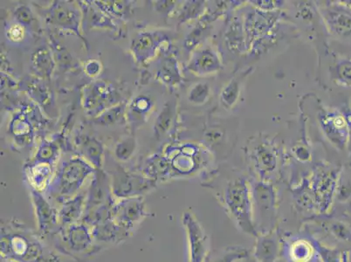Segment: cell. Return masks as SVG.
I'll use <instances>...</instances> for the list:
<instances>
[{
    "label": "cell",
    "mask_w": 351,
    "mask_h": 262,
    "mask_svg": "<svg viewBox=\"0 0 351 262\" xmlns=\"http://www.w3.org/2000/svg\"><path fill=\"white\" fill-rule=\"evenodd\" d=\"M47 239L21 220L1 219L0 254L12 262H62Z\"/></svg>",
    "instance_id": "obj_1"
},
{
    "label": "cell",
    "mask_w": 351,
    "mask_h": 262,
    "mask_svg": "<svg viewBox=\"0 0 351 262\" xmlns=\"http://www.w3.org/2000/svg\"><path fill=\"white\" fill-rule=\"evenodd\" d=\"M50 241L54 250L77 262L88 261L104 248L95 241L90 226L82 222L60 228Z\"/></svg>",
    "instance_id": "obj_2"
},
{
    "label": "cell",
    "mask_w": 351,
    "mask_h": 262,
    "mask_svg": "<svg viewBox=\"0 0 351 262\" xmlns=\"http://www.w3.org/2000/svg\"><path fill=\"white\" fill-rule=\"evenodd\" d=\"M225 202L239 229L248 235L258 237L254 219L253 195L244 178H239L230 182L226 189Z\"/></svg>",
    "instance_id": "obj_3"
},
{
    "label": "cell",
    "mask_w": 351,
    "mask_h": 262,
    "mask_svg": "<svg viewBox=\"0 0 351 262\" xmlns=\"http://www.w3.org/2000/svg\"><path fill=\"white\" fill-rule=\"evenodd\" d=\"M92 172L93 168L78 159L65 163L50 185L47 199L56 206H62L79 194L80 188Z\"/></svg>",
    "instance_id": "obj_4"
},
{
    "label": "cell",
    "mask_w": 351,
    "mask_h": 262,
    "mask_svg": "<svg viewBox=\"0 0 351 262\" xmlns=\"http://www.w3.org/2000/svg\"><path fill=\"white\" fill-rule=\"evenodd\" d=\"M37 231L44 239H51L60 229L58 207L41 194L40 191H31Z\"/></svg>",
    "instance_id": "obj_5"
},
{
    "label": "cell",
    "mask_w": 351,
    "mask_h": 262,
    "mask_svg": "<svg viewBox=\"0 0 351 262\" xmlns=\"http://www.w3.org/2000/svg\"><path fill=\"white\" fill-rule=\"evenodd\" d=\"M149 215L142 197L127 198L114 201L113 219L121 228L132 235L137 226Z\"/></svg>",
    "instance_id": "obj_6"
},
{
    "label": "cell",
    "mask_w": 351,
    "mask_h": 262,
    "mask_svg": "<svg viewBox=\"0 0 351 262\" xmlns=\"http://www.w3.org/2000/svg\"><path fill=\"white\" fill-rule=\"evenodd\" d=\"M182 222L186 232L190 262H206L208 241L205 231L193 213L186 212Z\"/></svg>",
    "instance_id": "obj_7"
},
{
    "label": "cell",
    "mask_w": 351,
    "mask_h": 262,
    "mask_svg": "<svg viewBox=\"0 0 351 262\" xmlns=\"http://www.w3.org/2000/svg\"><path fill=\"white\" fill-rule=\"evenodd\" d=\"M338 172L332 170L319 171L312 185L313 200L321 213H326L333 201L337 189Z\"/></svg>",
    "instance_id": "obj_8"
},
{
    "label": "cell",
    "mask_w": 351,
    "mask_h": 262,
    "mask_svg": "<svg viewBox=\"0 0 351 262\" xmlns=\"http://www.w3.org/2000/svg\"><path fill=\"white\" fill-rule=\"evenodd\" d=\"M321 124L330 141L341 150L349 143L350 130L341 112H325L321 115Z\"/></svg>",
    "instance_id": "obj_9"
},
{
    "label": "cell",
    "mask_w": 351,
    "mask_h": 262,
    "mask_svg": "<svg viewBox=\"0 0 351 262\" xmlns=\"http://www.w3.org/2000/svg\"><path fill=\"white\" fill-rule=\"evenodd\" d=\"M113 200V197L108 189L106 178L103 174H95L89 188L88 196L86 197L85 210L82 222H86L99 209L112 202Z\"/></svg>",
    "instance_id": "obj_10"
},
{
    "label": "cell",
    "mask_w": 351,
    "mask_h": 262,
    "mask_svg": "<svg viewBox=\"0 0 351 262\" xmlns=\"http://www.w3.org/2000/svg\"><path fill=\"white\" fill-rule=\"evenodd\" d=\"M322 17L328 30L340 37L351 35V10L340 4L325 6L322 10Z\"/></svg>",
    "instance_id": "obj_11"
},
{
    "label": "cell",
    "mask_w": 351,
    "mask_h": 262,
    "mask_svg": "<svg viewBox=\"0 0 351 262\" xmlns=\"http://www.w3.org/2000/svg\"><path fill=\"white\" fill-rule=\"evenodd\" d=\"M91 229L95 241L104 248L106 245L120 244L132 236L129 232L121 228L114 219L99 223L92 226Z\"/></svg>",
    "instance_id": "obj_12"
},
{
    "label": "cell",
    "mask_w": 351,
    "mask_h": 262,
    "mask_svg": "<svg viewBox=\"0 0 351 262\" xmlns=\"http://www.w3.org/2000/svg\"><path fill=\"white\" fill-rule=\"evenodd\" d=\"M220 68L221 62L218 53L210 47H206L197 52L188 66V69L197 75H210L218 72Z\"/></svg>",
    "instance_id": "obj_13"
},
{
    "label": "cell",
    "mask_w": 351,
    "mask_h": 262,
    "mask_svg": "<svg viewBox=\"0 0 351 262\" xmlns=\"http://www.w3.org/2000/svg\"><path fill=\"white\" fill-rule=\"evenodd\" d=\"M86 194L80 193L58 207L60 228L82 222L85 210Z\"/></svg>",
    "instance_id": "obj_14"
},
{
    "label": "cell",
    "mask_w": 351,
    "mask_h": 262,
    "mask_svg": "<svg viewBox=\"0 0 351 262\" xmlns=\"http://www.w3.org/2000/svg\"><path fill=\"white\" fill-rule=\"evenodd\" d=\"M279 254V243L272 235H258L254 245V258L258 262H276Z\"/></svg>",
    "instance_id": "obj_15"
},
{
    "label": "cell",
    "mask_w": 351,
    "mask_h": 262,
    "mask_svg": "<svg viewBox=\"0 0 351 262\" xmlns=\"http://www.w3.org/2000/svg\"><path fill=\"white\" fill-rule=\"evenodd\" d=\"M273 16H267L263 12H254L249 15L245 21V33L247 34L250 40L254 38L263 36L272 27L274 21Z\"/></svg>",
    "instance_id": "obj_16"
},
{
    "label": "cell",
    "mask_w": 351,
    "mask_h": 262,
    "mask_svg": "<svg viewBox=\"0 0 351 262\" xmlns=\"http://www.w3.org/2000/svg\"><path fill=\"white\" fill-rule=\"evenodd\" d=\"M253 200L260 212H263V215L267 216V213L274 209L276 204V196L271 185L264 183H258L255 185Z\"/></svg>",
    "instance_id": "obj_17"
},
{
    "label": "cell",
    "mask_w": 351,
    "mask_h": 262,
    "mask_svg": "<svg viewBox=\"0 0 351 262\" xmlns=\"http://www.w3.org/2000/svg\"><path fill=\"white\" fill-rule=\"evenodd\" d=\"M239 93H241V82L234 79L226 86L220 95V101L223 106L231 108L237 102Z\"/></svg>",
    "instance_id": "obj_18"
},
{
    "label": "cell",
    "mask_w": 351,
    "mask_h": 262,
    "mask_svg": "<svg viewBox=\"0 0 351 262\" xmlns=\"http://www.w3.org/2000/svg\"><path fill=\"white\" fill-rule=\"evenodd\" d=\"M247 257L248 252L244 248L232 247L226 248L213 262H236Z\"/></svg>",
    "instance_id": "obj_19"
},
{
    "label": "cell",
    "mask_w": 351,
    "mask_h": 262,
    "mask_svg": "<svg viewBox=\"0 0 351 262\" xmlns=\"http://www.w3.org/2000/svg\"><path fill=\"white\" fill-rule=\"evenodd\" d=\"M313 243L322 262H341V254L337 249L325 247L318 241H314Z\"/></svg>",
    "instance_id": "obj_20"
},
{
    "label": "cell",
    "mask_w": 351,
    "mask_h": 262,
    "mask_svg": "<svg viewBox=\"0 0 351 262\" xmlns=\"http://www.w3.org/2000/svg\"><path fill=\"white\" fill-rule=\"evenodd\" d=\"M210 97V87L207 83H197L189 95V100L193 104H202L207 101Z\"/></svg>",
    "instance_id": "obj_21"
},
{
    "label": "cell",
    "mask_w": 351,
    "mask_h": 262,
    "mask_svg": "<svg viewBox=\"0 0 351 262\" xmlns=\"http://www.w3.org/2000/svg\"><path fill=\"white\" fill-rule=\"evenodd\" d=\"M258 165H260L261 170L265 172H270L276 168V159L272 152L263 151L258 152Z\"/></svg>",
    "instance_id": "obj_22"
},
{
    "label": "cell",
    "mask_w": 351,
    "mask_h": 262,
    "mask_svg": "<svg viewBox=\"0 0 351 262\" xmlns=\"http://www.w3.org/2000/svg\"><path fill=\"white\" fill-rule=\"evenodd\" d=\"M337 79L346 86H351V60H344L337 65Z\"/></svg>",
    "instance_id": "obj_23"
},
{
    "label": "cell",
    "mask_w": 351,
    "mask_h": 262,
    "mask_svg": "<svg viewBox=\"0 0 351 262\" xmlns=\"http://www.w3.org/2000/svg\"><path fill=\"white\" fill-rule=\"evenodd\" d=\"M330 231L337 238L343 239V241H351V232L348 226L341 222H335L332 224Z\"/></svg>",
    "instance_id": "obj_24"
},
{
    "label": "cell",
    "mask_w": 351,
    "mask_h": 262,
    "mask_svg": "<svg viewBox=\"0 0 351 262\" xmlns=\"http://www.w3.org/2000/svg\"><path fill=\"white\" fill-rule=\"evenodd\" d=\"M200 3L202 2H191V4L186 6L183 14L184 21L188 20V19H193L195 16L199 14L203 8V4H200Z\"/></svg>",
    "instance_id": "obj_25"
},
{
    "label": "cell",
    "mask_w": 351,
    "mask_h": 262,
    "mask_svg": "<svg viewBox=\"0 0 351 262\" xmlns=\"http://www.w3.org/2000/svg\"><path fill=\"white\" fill-rule=\"evenodd\" d=\"M341 113L343 114L344 119H346L348 128H349L350 132L351 133V108H343Z\"/></svg>",
    "instance_id": "obj_26"
},
{
    "label": "cell",
    "mask_w": 351,
    "mask_h": 262,
    "mask_svg": "<svg viewBox=\"0 0 351 262\" xmlns=\"http://www.w3.org/2000/svg\"><path fill=\"white\" fill-rule=\"evenodd\" d=\"M344 255H346L347 262H351V251L343 252Z\"/></svg>",
    "instance_id": "obj_27"
},
{
    "label": "cell",
    "mask_w": 351,
    "mask_h": 262,
    "mask_svg": "<svg viewBox=\"0 0 351 262\" xmlns=\"http://www.w3.org/2000/svg\"><path fill=\"white\" fill-rule=\"evenodd\" d=\"M341 262H347L346 255H344L343 252L341 254Z\"/></svg>",
    "instance_id": "obj_28"
},
{
    "label": "cell",
    "mask_w": 351,
    "mask_h": 262,
    "mask_svg": "<svg viewBox=\"0 0 351 262\" xmlns=\"http://www.w3.org/2000/svg\"><path fill=\"white\" fill-rule=\"evenodd\" d=\"M9 262H12V261H9Z\"/></svg>",
    "instance_id": "obj_29"
}]
</instances>
